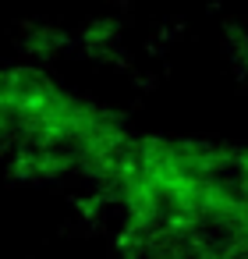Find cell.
<instances>
[{
  "label": "cell",
  "mask_w": 248,
  "mask_h": 259,
  "mask_svg": "<svg viewBox=\"0 0 248 259\" xmlns=\"http://www.w3.org/2000/svg\"><path fill=\"white\" fill-rule=\"evenodd\" d=\"M18 50L25 54L29 64L46 68L61 54L75 50V36L64 25H57V22H25L22 32H18Z\"/></svg>",
  "instance_id": "obj_1"
}]
</instances>
